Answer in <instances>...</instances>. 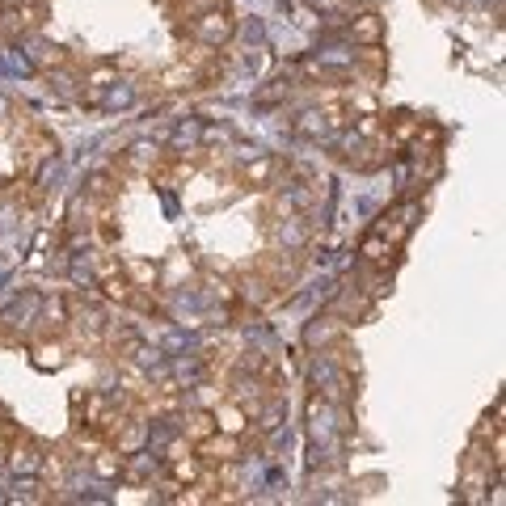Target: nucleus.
Instances as JSON below:
<instances>
[{
  "label": "nucleus",
  "instance_id": "obj_1",
  "mask_svg": "<svg viewBox=\"0 0 506 506\" xmlns=\"http://www.w3.org/2000/svg\"><path fill=\"white\" fill-rule=\"evenodd\" d=\"M233 17L215 5V9H207V13H198L195 17V25H190V34L198 38V43H207V47H220V43H228L233 38Z\"/></svg>",
  "mask_w": 506,
  "mask_h": 506
},
{
  "label": "nucleus",
  "instance_id": "obj_2",
  "mask_svg": "<svg viewBox=\"0 0 506 506\" xmlns=\"http://www.w3.org/2000/svg\"><path fill=\"white\" fill-rule=\"evenodd\" d=\"M9 464H13V473L34 477V473H43V452H38V444H30L25 434H17V444H13V452H9Z\"/></svg>",
  "mask_w": 506,
  "mask_h": 506
},
{
  "label": "nucleus",
  "instance_id": "obj_3",
  "mask_svg": "<svg viewBox=\"0 0 506 506\" xmlns=\"http://www.w3.org/2000/svg\"><path fill=\"white\" fill-rule=\"evenodd\" d=\"M211 418H215V431H220V434H233V439H241V434L249 431V414L241 406H233V401H224V406L215 409Z\"/></svg>",
  "mask_w": 506,
  "mask_h": 506
},
{
  "label": "nucleus",
  "instance_id": "obj_4",
  "mask_svg": "<svg viewBox=\"0 0 506 506\" xmlns=\"http://www.w3.org/2000/svg\"><path fill=\"white\" fill-rule=\"evenodd\" d=\"M350 34H355L358 43H368V47H376V38L384 34V22L376 17V13H363V17H355V22H350Z\"/></svg>",
  "mask_w": 506,
  "mask_h": 506
},
{
  "label": "nucleus",
  "instance_id": "obj_5",
  "mask_svg": "<svg viewBox=\"0 0 506 506\" xmlns=\"http://www.w3.org/2000/svg\"><path fill=\"white\" fill-rule=\"evenodd\" d=\"M211 434H215V418H211L207 409H195V414L186 418V439L203 444V439H211Z\"/></svg>",
  "mask_w": 506,
  "mask_h": 506
},
{
  "label": "nucleus",
  "instance_id": "obj_6",
  "mask_svg": "<svg viewBox=\"0 0 506 506\" xmlns=\"http://www.w3.org/2000/svg\"><path fill=\"white\" fill-rule=\"evenodd\" d=\"M34 368H43V371L63 368V346L60 342H38L34 346Z\"/></svg>",
  "mask_w": 506,
  "mask_h": 506
},
{
  "label": "nucleus",
  "instance_id": "obj_7",
  "mask_svg": "<svg viewBox=\"0 0 506 506\" xmlns=\"http://www.w3.org/2000/svg\"><path fill=\"white\" fill-rule=\"evenodd\" d=\"M388 253H393V241H384L380 233H371L368 241H363V258H368L371 266H388Z\"/></svg>",
  "mask_w": 506,
  "mask_h": 506
},
{
  "label": "nucleus",
  "instance_id": "obj_8",
  "mask_svg": "<svg viewBox=\"0 0 506 506\" xmlns=\"http://www.w3.org/2000/svg\"><path fill=\"white\" fill-rule=\"evenodd\" d=\"M93 473L106 477V482L123 477V452H98V456H93Z\"/></svg>",
  "mask_w": 506,
  "mask_h": 506
},
{
  "label": "nucleus",
  "instance_id": "obj_9",
  "mask_svg": "<svg viewBox=\"0 0 506 506\" xmlns=\"http://www.w3.org/2000/svg\"><path fill=\"white\" fill-rule=\"evenodd\" d=\"M271 173H274V161L271 157H258L253 165H245V182L249 186H266L271 182Z\"/></svg>",
  "mask_w": 506,
  "mask_h": 506
},
{
  "label": "nucleus",
  "instance_id": "obj_10",
  "mask_svg": "<svg viewBox=\"0 0 506 506\" xmlns=\"http://www.w3.org/2000/svg\"><path fill=\"white\" fill-rule=\"evenodd\" d=\"M169 473H173V482H186V485H190V482L198 477V464L190 460V452H186V456H173Z\"/></svg>",
  "mask_w": 506,
  "mask_h": 506
},
{
  "label": "nucleus",
  "instance_id": "obj_11",
  "mask_svg": "<svg viewBox=\"0 0 506 506\" xmlns=\"http://www.w3.org/2000/svg\"><path fill=\"white\" fill-rule=\"evenodd\" d=\"M279 422H283V406H279V401H271V406L262 409V431H274Z\"/></svg>",
  "mask_w": 506,
  "mask_h": 506
},
{
  "label": "nucleus",
  "instance_id": "obj_12",
  "mask_svg": "<svg viewBox=\"0 0 506 506\" xmlns=\"http://www.w3.org/2000/svg\"><path fill=\"white\" fill-rule=\"evenodd\" d=\"M131 271H136V279H139V283H144V287H148L152 279H157V266H148V262H136Z\"/></svg>",
  "mask_w": 506,
  "mask_h": 506
}]
</instances>
